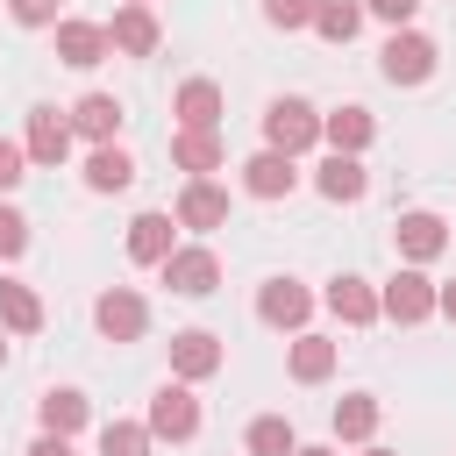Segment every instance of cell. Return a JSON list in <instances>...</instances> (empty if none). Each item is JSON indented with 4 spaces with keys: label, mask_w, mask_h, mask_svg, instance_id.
I'll return each instance as SVG.
<instances>
[{
    "label": "cell",
    "mask_w": 456,
    "mask_h": 456,
    "mask_svg": "<svg viewBox=\"0 0 456 456\" xmlns=\"http://www.w3.org/2000/svg\"><path fill=\"white\" fill-rule=\"evenodd\" d=\"M21 456H78V449H71V442H64V435H36V442H28V449H21Z\"/></svg>",
    "instance_id": "cell-35"
},
{
    "label": "cell",
    "mask_w": 456,
    "mask_h": 456,
    "mask_svg": "<svg viewBox=\"0 0 456 456\" xmlns=\"http://www.w3.org/2000/svg\"><path fill=\"white\" fill-rule=\"evenodd\" d=\"M21 249H28V214L0 200V256H21Z\"/></svg>",
    "instance_id": "cell-30"
},
{
    "label": "cell",
    "mask_w": 456,
    "mask_h": 456,
    "mask_svg": "<svg viewBox=\"0 0 456 456\" xmlns=\"http://www.w3.org/2000/svg\"><path fill=\"white\" fill-rule=\"evenodd\" d=\"M321 43H356V28H363V0H314V21H306Z\"/></svg>",
    "instance_id": "cell-26"
},
{
    "label": "cell",
    "mask_w": 456,
    "mask_h": 456,
    "mask_svg": "<svg viewBox=\"0 0 456 456\" xmlns=\"http://www.w3.org/2000/svg\"><path fill=\"white\" fill-rule=\"evenodd\" d=\"M370 135H378V121H370V107H335V114H321V142L335 150V157H363L370 150Z\"/></svg>",
    "instance_id": "cell-14"
},
{
    "label": "cell",
    "mask_w": 456,
    "mask_h": 456,
    "mask_svg": "<svg viewBox=\"0 0 456 456\" xmlns=\"http://www.w3.org/2000/svg\"><path fill=\"white\" fill-rule=\"evenodd\" d=\"M0 363H7V335H0Z\"/></svg>",
    "instance_id": "cell-39"
},
{
    "label": "cell",
    "mask_w": 456,
    "mask_h": 456,
    "mask_svg": "<svg viewBox=\"0 0 456 456\" xmlns=\"http://www.w3.org/2000/svg\"><path fill=\"white\" fill-rule=\"evenodd\" d=\"M135 7H150V0H135Z\"/></svg>",
    "instance_id": "cell-40"
},
{
    "label": "cell",
    "mask_w": 456,
    "mask_h": 456,
    "mask_svg": "<svg viewBox=\"0 0 456 456\" xmlns=\"http://www.w3.org/2000/svg\"><path fill=\"white\" fill-rule=\"evenodd\" d=\"M64 121H71V135H86V142L100 150V142H114V135H121V121H128V114H121V100H114V93H86Z\"/></svg>",
    "instance_id": "cell-17"
},
{
    "label": "cell",
    "mask_w": 456,
    "mask_h": 456,
    "mask_svg": "<svg viewBox=\"0 0 456 456\" xmlns=\"http://www.w3.org/2000/svg\"><path fill=\"white\" fill-rule=\"evenodd\" d=\"M314 142H321V114H314V100L285 93V100L264 107V150H278V157H306Z\"/></svg>",
    "instance_id": "cell-1"
},
{
    "label": "cell",
    "mask_w": 456,
    "mask_h": 456,
    "mask_svg": "<svg viewBox=\"0 0 456 456\" xmlns=\"http://www.w3.org/2000/svg\"><path fill=\"white\" fill-rule=\"evenodd\" d=\"M363 14H378V21H392V28H413L420 0H363Z\"/></svg>",
    "instance_id": "cell-34"
},
{
    "label": "cell",
    "mask_w": 456,
    "mask_h": 456,
    "mask_svg": "<svg viewBox=\"0 0 456 456\" xmlns=\"http://www.w3.org/2000/svg\"><path fill=\"white\" fill-rule=\"evenodd\" d=\"M392 249L420 271V264H435V256L449 249V221H442V214H428V207H413V214H399V221H392Z\"/></svg>",
    "instance_id": "cell-6"
},
{
    "label": "cell",
    "mask_w": 456,
    "mask_h": 456,
    "mask_svg": "<svg viewBox=\"0 0 456 456\" xmlns=\"http://www.w3.org/2000/svg\"><path fill=\"white\" fill-rule=\"evenodd\" d=\"M363 456H399V449H370V442H363Z\"/></svg>",
    "instance_id": "cell-38"
},
{
    "label": "cell",
    "mask_w": 456,
    "mask_h": 456,
    "mask_svg": "<svg viewBox=\"0 0 456 456\" xmlns=\"http://www.w3.org/2000/svg\"><path fill=\"white\" fill-rule=\"evenodd\" d=\"M0 328H7V335H36V328H43V299H36V285L0 278Z\"/></svg>",
    "instance_id": "cell-25"
},
{
    "label": "cell",
    "mask_w": 456,
    "mask_h": 456,
    "mask_svg": "<svg viewBox=\"0 0 456 456\" xmlns=\"http://www.w3.org/2000/svg\"><path fill=\"white\" fill-rule=\"evenodd\" d=\"M107 57V28L100 21H78V14H64L57 21V64H71V71H93Z\"/></svg>",
    "instance_id": "cell-16"
},
{
    "label": "cell",
    "mask_w": 456,
    "mask_h": 456,
    "mask_svg": "<svg viewBox=\"0 0 456 456\" xmlns=\"http://www.w3.org/2000/svg\"><path fill=\"white\" fill-rule=\"evenodd\" d=\"M7 14L21 28H57V0H7Z\"/></svg>",
    "instance_id": "cell-32"
},
{
    "label": "cell",
    "mask_w": 456,
    "mask_h": 456,
    "mask_svg": "<svg viewBox=\"0 0 456 456\" xmlns=\"http://www.w3.org/2000/svg\"><path fill=\"white\" fill-rule=\"evenodd\" d=\"M36 420H43V435H78L86 420H93V406H86V392H71V385H57V392H43L36 399Z\"/></svg>",
    "instance_id": "cell-22"
},
{
    "label": "cell",
    "mask_w": 456,
    "mask_h": 456,
    "mask_svg": "<svg viewBox=\"0 0 456 456\" xmlns=\"http://www.w3.org/2000/svg\"><path fill=\"white\" fill-rule=\"evenodd\" d=\"M28 164H64L71 157V121L57 107H28V135H21Z\"/></svg>",
    "instance_id": "cell-15"
},
{
    "label": "cell",
    "mask_w": 456,
    "mask_h": 456,
    "mask_svg": "<svg viewBox=\"0 0 456 456\" xmlns=\"http://www.w3.org/2000/svg\"><path fill=\"white\" fill-rule=\"evenodd\" d=\"M171 249H178V221H171V214L150 207V214L128 221V264H164Z\"/></svg>",
    "instance_id": "cell-20"
},
{
    "label": "cell",
    "mask_w": 456,
    "mask_h": 456,
    "mask_svg": "<svg viewBox=\"0 0 456 456\" xmlns=\"http://www.w3.org/2000/svg\"><path fill=\"white\" fill-rule=\"evenodd\" d=\"M314 185H321V200H335V207H356L363 192H370V171H363V157H321V171H314Z\"/></svg>",
    "instance_id": "cell-19"
},
{
    "label": "cell",
    "mask_w": 456,
    "mask_h": 456,
    "mask_svg": "<svg viewBox=\"0 0 456 456\" xmlns=\"http://www.w3.org/2000/svg\"><path fill=\"white\" fill-rule=\"evenodd\" d=\"M100 456H150V428L142 420H107L100 428Z\"/></svg>",
    "instance_id": "cell-29"
},
{
    "label": "cell",
    "mask_w": 456,
    "mask_h": 456,
    "mask_svg": "<svg viewBox=\"0 0 456 456\" xmlns=\"http://www.w3.org/2000/svg\"><path fill=\"white\" fill-rule=\"evenodd\" d=\"M435 314V278L428 271H392L385 285H378V321H399V328H420Z\"/></svg>",
    "instance_id": "cell-3"
},
{
    "label": "cell",
    "mask_w": 456,
    "mask_h": 456,
    "mask_svg": "<svg viewBox=\"0 0 456 456\" xmlns=\"http://www.w3.org/2000/svg\"><path fill=\"white\" fill-rule=\"evenodd\" d=\"M335 356H342V349H335L328 335H292V356H285V370H292L299 385H328V378H335Z\"/></svg>",
    "instance_id": "cell-24"
},
{
    "label": "cell",
    "mask_w": 456,
    "mask_h": 456,
    "mask_svg": "<svg viewBox=\"0 0 456 456\" xmlns=\"http://www.w3.org/2000/svg\"><path fill=\"white\" fill-rule=\"evenodd\" d=\"M128 185H135V157L121 142H100L86 157V192H128Z\"/></svg>",
    "instance_id": "cell-23"
},
{
    "label": "cell",
    "mask_w": 456,
    "mask_h": 456,
    "mask_svg": "<svg viewBox=\"0 0 456 456\" xmlns=\"http://www.w3.org/2000/svg\"><path fill=\"white\" fill-rule=\"evenodd\" d=\"M221 363H228V349H221L214 328H178V335H171V378H178V385H200V378H214Z\"/></svg>",
    "instance_id": "cell-8"
},
{
    "label": "cell",
    "mask_w": 456,
    "mask_h": 456,
    "mask_svg": "<svg viewBox=\"0 0 456 456\" xmlns=\"http://www.w3.org/2000/svg\"><path fill=\"white\" fill-rule=\"evenodd\" d=\"M292 456H342V449H328V442H299Z\"/></svg>",
    "instance_id": "cell-37"
},
{
    "label": "cell",
    "mask_w": 456,
    "mask_h": 456,
    "mask_svg": "<svg viewBox=\"0 0 456 456\" xmlns=\"http://www.w3.org/2000/svg\"><path fill=\"white\" fill-rule=\"evenodd\" d=\"M93 328H100L107 342H142V328H150V306H142V292H128V285H107V292L93 299Z\"/></svg>",
    "instance_id": "cell-7"
},
{
    "label": "cell",
    "mask_w": 456,
    "mask_h": 456,
    "mask_svg": "<svg viewBox=\"0 0 456 456\" xmlns=\"http://www.w3.org/2000/svg\"><path fill=\"white\" fill-rule=\"evenodd\" d=\"M221 157H228V150H221V128H178V135H171V164H178L185 178H214Z\"/></svg>",
    "instance_id": "cell-18"
},
{
    "label": "cell",
    "mask_w": 456,
    "mask_h": 456,
    "mask_svg": "<svg viewBox=\"0 0 456 456\" xmlns=\"http://www.w3.org/2000/svg\"><path fill=\"white\" fill-rule=\"evenodd\" d=\"M306 314H314V292H306L299 278H264V292H256V321H264V328L306 335Z\"/></svg>",
    "instance_id": "cell-9"
},
{
    "label": "cell",
    "mask_w": 456,
    "mask_h": 456,
    "mask_svg": "<svg viewBox=\"0 0 456 456\" xmlns=\"http://www.w3.org/2000/svg\"><path fill=\"white\" fill-rule=\"evenodd\" d=\"M242 442H249V456H292V449H299V435H292L285 413H256Z\"/></svg>",
    "instance_id": "cell-28"
},
{
    "label": "cell",
    "mask_w": 456,
    "mask_h": 456,
    "mask_svg": "<svg viewBox=\"0 0 456 456\" xmlns=\"http://www.w3.org/2000/svg\"><path fill=\"white\" fill-rule=\"evenodd\" d=\"M157 271H164V285H171L178 299H207V292L221 285V256H214L207 242H178Z\"/></svg>",
    "instance_id": "cell-4"
},
{
    "label": "cell",
    "mask_w": 456,
    "mask_h": 456,
    "mask_svg": "<svg viewBox=\"0 0 456 456\" xmlns=\"http://www.w3.org/2000/svg\"><path fill=\"white\" fill-rule=\"evenodd\" d=\"M292 185H299V157L256 150V157L242 164V192H249V200H292Z\"/></svg>",
    "instance_id": "cell-13"
},
{
    "label": "cell",
    "mask_w": 456,
    "mask_h": 456,
    "mask_svg": "<svg viewBox=\"0 0 456 456\" xmlns=\"http://www.w3.org/2000/svg\"><path fill=\"white\" fill-rule=\"evenodd\" d=\"M150 442H192L200 435V399H192V385H157V399H150Z\"/></svg>",
    "instance_id": "cell-5"
},
{
    "label": "cell",
    "mask_w": 456,
    "mask_h": 456,
    "mask_svg": "<svg viewBox=\"0 0 456 456\" xmlns=\"http://www.w3.org/2000/svg\"><path fill=\"white\" fill-rule=\"evenodd\" d=\"M378 413H385V406H378L370 392L335 399V413H328V420H335V442H370V435H378Z\"/></svg>",
    "instance_id": "cell-27"
},
{
    "label": "cell",
    "mask_w": 456,
    "mask_h": 456,
    "mask_svg": "<svg viewBox=\"0 0 456 456\" xmlns=\"http://www.w3.org/2000/svg\"><path fill=\"white\" fill-rule=\"evenodd\" d=\"M171 114H178V128H221V86L214 78H185L171 93Z\"/></svg>",
    "instance_id": "cell-21"
},
{
    "label": "cell",
    "mask_w": 456,
    "mask_h": 456,
    "mask_svg": "<svg viewBox=\"0 0 456 456\" xmlns=\"http://www.w3.org/2000/svg\"><path fill=\"white\" fill-rule=\"evenodd\" d=\"M107 28V50H121V57H157V43H164V28H157V14L150 7H114V21H100Z\"/></svg>",
    "instance_id": "cell-11"
},
{
    "label": "cell",
    "mask_w": 456,
    "mask_h": 456,
    "mask_svg": "<svg viewBox=\"0 0 456 456\" xmlns=\"http://www.w3.org/2000/svg\"><path fill=\"white\" fill-rule=\"evenodd\" d=\"M21 178H28V150H21V142H7V135H0V192H14V185H21Z\"/></svg>",
    "instance_id": "cell-33"
},
{
    "label": "cell",
    "mask_w": 456,
    "mask_h": 456,
    "mask_svg": "<svg viewBox=\"0 0 456 456\" xmlns=\"http://www.w3.org/2000/svg\"><path fill=\"white\" fill-rule=\"evenodd\" d=\"M171 221H178V228H192V235H214V228H228V192H221L214 178H185V192H178Z\"/></svg>",
    "instance_id": "cell-10"
},
{
    "label": "cell",
    "mask_w": 456,
    "mask_h": 456,
    "mask_svg": "<svg viewBox=\"0 0 456 456\" xmlns=\"http://www.w3.org/2000/svg\"><path fill=\"white\" fill-rule=\"evenodd\" d=\"M435 64H442V50H435V36H420V28H392L385 50H378V71H385L392 86H428Z\"/></svg>",
    "instance_id": "cell-2"
},
{
    "label": "cell",
    "mask_w": 456,
    "mask_h": 456,
    "mask_svg": "<svg viewBox=\"0 0 456 456\" xmlns=\"http://www.w3.org/2000/svg\"><path fill=\"white\" fill-rule=\"evenodd\" d=\"M321 306H328L342 328H370V321H378V285H370V278H356V271H342V278H328Z\"/></svg>",
    "instance_id": "cell-12"
},
{
    "label": "cell",
    "mask_w": 456,
    "mask_h": 456,
    "mask_svg": "<svg viewBox=\"0 0 456 456\" xmlns=\"http://www.w3.org/2000/svg\"><path fill=\"white\" fill-rule=\"evenodd\" d=\"M264 21L271 28H306L314 21V0H264Z\"/></svg>",
    "instance_id": "cell-31"
},
{
    "label": "cell",
    "mask_w": 456,
    "mask_h": 456,
    "mask_svg": "<svg viewBox=\"0 0 456 456\" xmlns=\"http://www.w3.org/2000/svg\"><path fill=\"white\" fill-rule=\"evenodd\" d=\"M435 314H442V321H456V278H449V285H435Z\"/></svg>",
    "instance_id": "cell-36"
}]
</instances>
